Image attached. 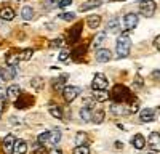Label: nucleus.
Wrapping results in <instances>:
<instances>
[{"instance_id":"obj_1","label":"nucleus","mask_w":160,"mask_h":154,"mask_svg":"<svg viewBox=\"0 0 160 154\" xmlns=\"http://www.w3.org/2000/svg\"><path fill=\"white\" fill-rule=\"evenodd\" d=\"M130 50H131V40H130V35L127 32H123L117 38V56L118 58H127L130 55Z\"/></svg>"},{"instance_id":"obj_2","label":"nucleus","mask_w":160,"mask_h":154,"mask_svg":"<svg viewBox=\"0 0 160 154\" xmlns=\"http://www.w3.org/2000/svg\"><path fill=\"white\" fill-rule=\"evenodd\" d=\"M61 92H62V98H64L66 103H72L80 95V88L78 87H74V85H66Z\"/></svg>"},{"instance_id":"obj_3","label":"nucleus","mask_w":160,"mask_h":154,"mask_svg":"<svg viewBox=\"0 0 160 154\" xmlns=\"http://www.w3.org/2000/svg\"><path fill=\"white\" fill-rule=\"evenodd\" d=\"M108 79H106V75L102 72H98L95 74V77H93V82H91V88L93 90H108Z\"/></svg>"},{"instance_id":"obj_4","label":"nucleus","mask_w":160,"mask_h":154,"mask_svg":"<svg viewBox=\"0 0 160 154\" xmlns=\"http://www.w3.org/2000/svg\"><path fill=\"white\" fill-rule=\"evenodd\" d=\"M155 2H152V0H141L139 3V11L144 16H152L155 13Z\"/></svg>"},{"instance_id":"obj_5","label":"nucleus","mask_w":160,"mask_h":154,"mask_svg":"<svg viewBox=\"0 0 160 154\" xmlns=\"http://www.w3.org/2000/svg\"><path fill=\"white\" fill-rule=\"evenodd\" d=\"M136 24H138V15H135V13H128V15H125V18H123V29L125 31L135 29Z\"/></svg>"},{"instance_id":"obj_6","label":"nucleus","mask_w":160,"mask_h":154,"mask_svg":"<svg viewBox=\"0 0 160 154\" xmlns=\"http://www.w3.org/2000/svg\"><path fill=\"white\" fill-rule=\"evenodd\" d=\"M112 96L118 101H122V100H127L130 96V92H128V88L127 87H122V85H117L114 88V92H112Z\"/></svg>"},{"instance_id":"obj_7","label":"nucleus","mask_w":160,"mask_h":154,"mask_svg":"<svg viewBox=\"0 0 160 154\" xmlns=\"http://www.w3.org/2000/svg\"><path fill=\"white\" fill-rule=\"evenodd\" d=\"M15 68H11V66H3L2 69H0V79L2 80H11V79H15Z\"/></svg>"},{"instance_id":"obj_8","label":"nucleus","mask_w":160,"mask_h":154,"mask_svg":"<svg viewBox=\"0 0 160 154\" xmlns=\"http://www.w3.org/2000/svg\"><path fill=\"white\" fill-rule=\"evenodd\" d=\"M95 56H96V61H99V63H108V61H111V58H112L111 50H108V48H101V50H98Z\"/></svg>"},{"instance_id":"obj_9","label":"nucleus","mask_w":160,"mask_h":154,"mask_svg":"<svg viewBox=\"0 0 160 154\" xmlns=\"http://www.w3.org/2000/svg\"><path fill=\"white\" fill-rule=\"evenodd\" d=\"M139 119H141V122H152V121H155V111L151 109V108L142 109L139 112Z\"/></svg>"},{"instance_id":"obj_10","label":"nucleus","mask_w":160,"mask_h":154,"mask_svg":"<svg viewBox=\"0 0 160 154\" xmlns=\"http://www.w3.org/2000/svg\"><path fill=\"white\" fill-rule=\"evenodd\" d=\"M15 141H16V138H15V135H7L5 136V140H3V151H5V154H11L13 152V145H15Z\"/></svg>"},{"instance_id":"obj_11","label":"nucleus","mask_w":160,"mask_h":154,"mask_svg":"<svg viewBox=\"0 0 160 154\" xmlns=\"http://www.w3.org/2000/svg\"><path fill=\"white\" fill-rule=\"evenodd\" d=\"M80 34H82V23H77L74 28L71 29V32H69V42H72V44L77 42Z\"/></svg>"},{"instance_id":"obj_12","label":"nucleus","mask_w":160,"mask_h":154,"mask_svg":"<svg viewBox=\"0 0 160 154\" xmlns=\"http://www.w3.org/2000/svg\"><path fill=\"white\" fill-rule=\"evenodd\" d=\"M28 152V145L24 140H16L13 145V154H26Z\"/></svg>"},{"instance_id":"obj_13","label":"nucleus","mask_w":160,"mask_h":154,"mask_svg":"<svg viewBox=\"0 0 160 154\" xmlns=\"http://www.w3.org/2000/svg\"><path fill=\"white\" fill-rule=\"evenodd\" d=\"M149 146L154 149V151H158L160 149V135H158V132H152L151 135H149Z\"/></svg>"},{"instance_id":"obj_14","label":"nucleus","mask_w":160,"mask_h":154,"mask_svg":"<svg viewBox=\"0 0 160 154\" xmlns=\"http://www.w3.org/2000/svg\"><path fill=\"white\" fill-rule=\"evenodd\" d=\"M90 121L95 122V124H101V122L104 121V111H102V109H91Z\"/></svg>"},{"instance_id":"obj_15","label":"nucleus","mask_w":160,"mask_h":154,"mask_svg":"<svg viewBox=\"0 0 160 154\" xmlns=\"http://www.w3.org/2000/svg\"><path fill=\"white\" fill-rule=\"evenodd\" d=\"M29 105H32V100L29 96H22V93L16 98V103H15L16 108H28Z\"/></svg>"},{"instance_id":"obj_16","label":"nucleus","mask_w":160,"mask_h":154,"mask_svg":"<svg viewBox=\"0 0 160 154\" xmlns=\"http://www.w3.org/2000/svg\"><path fill=\"white\" fill-rule=\"evenodd\" d=\"M99 5H101V0H87V2H83L80 5V11H88V10L96 8Z\"/></svg>"},{"instance_id":"obj_17","label":"nucleus","mask_w":160,"mask_h":154,"mask_svg":"<svg viewBox=\"0 0 160 154\" xmlns=\"http://www.w3.org/2000/svg\"><path fill=\"white\" fill-rule=\"evenodd\" d=\"M61 140V132L59 130H50L48 132V145H58Z\"/></svg>"},{"instance_id":"obj_18","label":"nucleus","mask_w":160,"mask_h":154,"mask_svg":"<svg viewBox=\"0 0 160 154\" xmlns=\"http://www.w3.org/2000/svg\"><path fill=\"white\" fill-rule=\"evenodd\" d=\"M111 111L114 114H128V108H127V105H123V103H114V105L111 106Z\"/></svg>"},{"instance_id":"obj_19","label":"nucleus","mask_w":160,"mask_h":154,"mask_svg":"<svg viewBox=\"0 0 160 154\" xmlns=\"http://www.w3.org/2000/svg\"><path fill=\"white\" fill-rule=\"evenodd\" d=\"M131 145L133 146H135L136 149H142L144 146H146V140H144V136L142 135H135V136H133V140H131Z\"/></svg>"},{"instance_id":"obj_20","label":"nucleus","mask_w":160,"mask_h":154,"mask_svg":"<svg viewBox=\"0 0 160 154\" xmlns=\"http://www.w3.org/2000/svg\"><path fill=\"white\" fill-rule=\"evenodd\" d=\"M21 92H22V90H21L19 85H10L8 90H7V95H8L10 98H13V100H16V98L21 95Z\"/></svg>"},{"instance_id":"obj_21","label":"nucleus","mask_w":160,"mask_h":154,"mask_svg":"<svg viewBox=\"0 0 160 154\" xmlns=\"http://www.w3.org/2000/svg\"><path fill=\"white\" fill-rule=\"evenodd\" d=\"M0 18L5 19V21H11L13 18H15V11H13L10 7H5L0 10Z\"/></svg>"},{"instance_id":"obj_22","label":"nucleus","mask_w":160,"mask_h":154,"mask_svg":"<svg viewBox=\"0 0 160 154\" xmlns=\"http://www.w3.org/2000/svg\"><path fill=\"white\" fill-rule=\"evenodd\" d=\"M87 24H88V28L96 29L98 26L101 24V16H99V15H91V16L87 19Z\"/></svg>"},{"instance_id":"obj_23","label":"nucleus","mask_w":160,"mask_h":154,"mask_svg":"<svg viewBox=\"0 0 160 154\" xmlns=\"http://www.w3.org/2000/svg\"><path fill=\"white\" fill-rule=\"evenodd\" d=\"M5 59H7V64H8V66H11V68H15L16 64L19 63V56H18V53H13V51L5 56Z\"/></svg>"},{"instance_id":"obj_24","label":"nucleus","mask_w":160,"mask_h":154,"mask_svg":"<svg viewBox=\"0 0 160 154\" xmlns=\"http://www.w3.org/2000/svg\"><path fill=\"white\" fill-rule=\"evenodd\" d=\"M48 112L53 116V117H56V119H61L62 117V111L56 105H53V103H51V105H48Z\"/></svg>"},{"instance_id":"obj_25","label":"nucleus","mask_w":160,"mask_h":154,"mask_svg":"<svg viewBox=\"0 0 160 154\" xmlns=\"http://www.w3.org/2000/svg\"><path fill=\"white\" fill-rule=\"evenodd\" d=\"M87 143H88V136H87V133L78 132V133L75 135V145H77V146H83V145H87Z\"/></svg>"},{"instance_id":"obj_26","label":"nucleus","mask_w":160,"mask_h":154,"mask_svg":"<svg viewBox=\"0 0 160 154\" xmlns=\"http://www.w3.org/2000/svg\"><path fill=\"white\" fill-rule=\"evenodd\" d=\"M21 16H22V19H26V21L32 19V18H34V10H32L31 7H24V8L21 10Z\"/></svg>"},{"instance_id":"obj_27","label":"nucleus","mask_w":160,"mask_h":154,"mask_svg":"<svg viewBox=\"0 0 160 154\" xmlns=\"http://www.w3.org/2000/svg\"><path fill=\"white\" fill-rule=\"evenodd\" d=\"M32 53H34V51H32L31 48H26V50H22L21 53H18L19 61H29V59L32 58Z\"/></svg>"},{"instance_id":"obj_28","label":"nucleus","mask_w":160,"mask_h":154,"mask_svg":"<svg viewBox=\"0 0 160 154\" xmlns=\"http://www.w3.org/2000/svg\"><path fill=\"white\" fill-rule=\"evenodd\" d=\"M95 98L98 101H106L109 98V93L106 92V90H95Z\"/></svg>"},{"instance_id":"obj_29","label":"nucleus","mask_w":160,"mask_h":154,"mask_svg":"<svg viewBox=\"0 0 160 154\" xmlns=\"http://www.w3.org/2000/svg\"><path fill=\"white\" fill-rule=\"evenodd\" d=\"M104 40H106V34H104V32L98 34V35L95 37V40H93V47H95V48L101 47V45L104 44Z\"/></svg>"},{"instance_id":"obj_30","label":"nucleus","mask_w":160,"mask_h":154,"mask_svg":"<svg viewBox=\"0 0 160 154\" xmlns=\"http://www.w3.org/2000/svg\"><path fill=\"white\" fill-rule=\"evenodd\" d=\"M90 116H91V108L90 106H83L80 109V117L83 121H90Z\"/></svg>"},{"instance_id":"obj_31","label":"nucleus","mask_w":160,"mask_h":154,"mask_svg":"<svg viewBox=\"0 0 160 154\" xmlns=\"http://www.w3.org/2000/svg\"><path fill=\"white\" fill-rule=\"evenodd\" d=\"M108 29H109V32H118V19L117 18H114V19L109 21Z\"/></svg>"},{"instance_id":"obj_32","label":"nucleus","mask_w":160,"mask_h":154,"mask_svg":"<svg viewBox=\"0 0 160 154\" xmlns=\"http://www.w3.org/2000/svg\"><path fill=\"white\" fill-rule=\"evenodd\" d=\"M72 154H90V149H88L87 145H83V146H75V149L72 151Z\"/></svg>"},{"instance_id":"obj_33","label":"nucleus","mask_w":160,"mask_h":154,"mask_svg":"<svg viewBox=\"0 0 160 154\" xmlns=\"http://www.w3.org/2000/svg\"><path fill=\"white\" fill-rule=\"evenodd\" d=\"M64 82H66V75H62V77H59V80H55L53 82V87H55V90H62L64 87Z\"/></svg>"},{"instance_id":"obj_34","label":"nucleus","mask_w":160,"mask_h":154,"mask_svg":"<svg viewBox=\"0 0 160 154\" xmlns=\"http://www.w3.org/2000/svg\"><path fill=\"white\" fill-rule=\"evenodd\" d=\"M37 140H38V143H40V145H48V132L40 133V135L37 136Z\"/></svg>"},{"instance_id":"obj_35","label":"nucleus","mask_w":160,"mask_h":154,"mask_svg":"<svg viewBox=\"0 0 160 154\" xmlns=\"http://www.w3.org/2000/svg\"><path fill=\"white\" fill-rule=\"evenodd\" d=\"M42 84H43V82H42V79H40V77H35V79H32V82H31V85L37 90V92L42 88Z\"/></svg>"},{"instance_id":"obj_36","label":"nucleus","mask_w":160,"mask_h":154,"mask_svg":"<svg viewBox=\"0 0 160 154\" xmlns=\"http://www.w3.org/2000/svg\"><path fill=\"white\" fill-rule=\"evenodd\" d=\"M69 56H71L69 50H64V48H62V50L59 51V55H58V59H59V61H66V59H68Z\"/></svg>"},{"instance_id":"obj_37","label":"nucleus","mask_w":160,"mask_h":154,"mask_svg":"<svg viewBox=\"0 0 160 154\" xmlns=\"http://www.w3.org/2000/svg\"><path fill=\"white\" fill-rule=\"evenodd\" d=\"M59 18L64 19V21H74L75 19V15H74V13H61Z\"/></svg>"},{"instance_id":"obj_38","label":"nucleus","mask_w":160,"mask_h":154,"mask_svg":"<svg viewBox=\"0 0 160 154\" xmlns=\"http://www.w3.org/2000/svg\"><path fill=\"white\" fill-rule=\"evenodd\" d=\"M5 105H7V96L5 95H0V117H2V114L5 111Z\"/></svg>"},{"instance_id":"obj_39","label":"nucleus","mask_w":160,"mask_h":154,"mask_svg":"<svg viewBox=\"0 0 160 154\" xmlns=\"http://www.w3.org/2000/svg\"><path fill=\"white\" fill-rule=\"evenodd\" d=\"M83 53H85V48H83V47H78V48H75V50H74V53H72V55H74V58H75V59H78Z\"/></svg>"},{"instance_id":"obj_40","label":"nucleus","mask_w":160,"mask_h":154,"mask_svg":"<svg viewBox=\"0 0 160 154\" xmlns=\"http://www.w3.org/2000/svg\"><path fill=\"white\" fill-rule=\"evenodd\" d=\"M138 109H139V105H138V103H131V105L128 106V112H131V114L136 112Z\"/></svg>"},{"instance_id":"obj_41","label":"nucleus","mask_w":160,"mask_h":154,"mask_svg":"<svg viewBox=\"0 0 160 154\" xmlns=\"http://www.w3.org/2000/svg\"><path fill=\"white\" fill-rule=\"evenodd\" d=\"M71 3H72V0H59L58 7H59V8H66V7H69Z\"/></svg>"},{"instance_id":"obj_42","label":"nucleus","mask_w":160,"mask_h":154,"mask_svg":"<svg viewBox=\"0 0 160 154\" xmlns=\"http://www.w3.org/2000/svg\"><path fill=\"white\" fill-rule=\"evenodd\" d=\"M61 45H62V38H55L51 42V47H61Z\"/></svg>"},{"instance_id":"obj_43","label":"nucleus","mask_w":160,"mask_h":154,"mask_svg":"<svg viewBox=\"0 0 160 154\" xmlns=\"http://www.w3.org/2000/svg\"><path fill=\"white\" fill-rule=\"evenodd\" d=\"M48 154H62V151H61V149H58V148H55V149H51Z\"/></svg>"}]
</instances>
